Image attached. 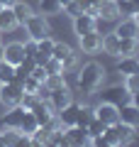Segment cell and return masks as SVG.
Here are the masks:
<instances>
[{
  "label": "cell",
  "mask_w": 139,
  "mask_h": 147,
  "mask_svg": "<svg viewBox=\"0 0 139 147\" xmlns=\"http://www.w3.org/2000/svg\"><path fill=\"white\" fill-rule=\"evenodd\" d=\"M90 142L95 147H110V142L105 140V135H95V137H90Z\"/></svg>",
  "instance_id": "74e56055"
},
{
  "label": "cell",
  "mask_w": 139,
  "mask_h": 147,
  "mask_svg": "<svg viewBox=\"0 0 139 147\" xmlns=\"http://www.w3.org/2000/svg\"><path fill=\"white\" fill-rule=\"evenodd\" d=\"M129 98H132V103H134V105H137V108H139V91H137V93H132V96H129Z\"/></svg>",
  "instance_id": "f35d334b"
},
{
  "label": "cell",
  "mask_w": 139,
  "mask_h": 147,
  "mask_svg": "<svg viewBox=\"0 0 139 147\" xmlns=\"http://www.w3.org/2000/svg\"><path fill=\"white\" fill-rule=\"evenodd\" d=\"M124 88L129 91V93H137L139 91V74H129V76H124Z\"/></svg>",
  "instance_id": "d6a6232c"
},
{
  "label": "cell",
  "mask_w": 139,
  "mask_h": 147,
  "mask_svg": "<svg viewBox=\"0 0 139 147\" xmlns=\"http://www.w3.org/2000/svg\"><path fill=\"white\" fill-rule=\"evenodd\" d=\"M71 52H73V47H68L66 42H54V52H51V57L59 59V61H63V59H66Z\"/></svg>",
  "instance_id": "4316f807"
},
{
  "label": "cell",
  "mask_w": 139,
  "mask_h": 147,
  "mask_svg": "<svg viewBox=\"0 0 139 147\" xmlns=\"http://www.w3.org/2000/svg\"><path fill=\"white\" fill-rule=\"evenodd\" d=\"M137 49H139V37H120L117 57H129V54H137Z\"/></svg>",
  "instance_id": "2e32d148"
},
{
  "label": "cell",
  "mask_w": 139,
  "mask_h": 147,
  "mask_svg": "<svg viewBox=\"0 0 139 147\" xmlns=\"http://www.w3.org/2000/svg\"><path fill=\"white\" fill-rule=\"evenodd\" d=\"M15 79V66L5 59H0V84H10Z\"/></svg>",
  "instance_id": "d4e9b609"
},
{
  "label": "cell",
  "mask_w": 139,
  "mask_h": 147,
  "mask_svg": "<svg viewBox=\"0 0 139 147\" xmlns=\"http://www.w3.org/2000/svg\"><path fill=\"white\" fill-rule=\"evenodd\" d=\"M63 71H71V69H76V64H78V54H76V49H73L71 54H68L66 59H63Z\"/></svg>",
  "instance_id": "e575fe53"
},
{
  "label": "cell",
  "mask_w": 139,
  "mask_h": 147,
  "mask_svg": "<svg viewBox=\"0 0 139 147\" xmlns=\"http://www.w3.org/2000/svg\"><path fill=\"white\" fill-rule=\"evenodd\" d=\"M132 5H134V7H137V10H139V0H132Z\"/></svg>",
  "instance_id": "ee69618b"
},
{
  "label": "cell",
  "mask_w": 139,
  "mask_h": 147,
  "mask_svg": "<svg viewBox=\"0 0 139 147\" xmlns=\"http://www.w3.org/2000/svg\"><path fill=\"white\" fill-rule=\"evenodd\" d=\"M115 34L117 37H139V27H137V22L132 17H122V22L117 25Z\"/></svg>",
  "instance_id": "d6986e66"
},
{
  "label": "cell",
  "mask_w": 139,
  "mask_h": 147,
  "mask_svg": "<svg viewBox=\"0 0 139 147\" xmlns=\"http://www.w3.org/2000/svg\"><path fill=\"white\" fill-rule=\"evenodd\" d=\"M12 3H15V0H0V5H3V7H7V5H12Z\"/></svg>",
  "instance_id": "ab89813d"
},
{
  "label": "cell",
  "mask_w": 139,
  "mask_h": 147,
  "mask_svg": "<svg viewBox=\"0 0 139 147\" xmlns=\"http://www.w3.org/2000/svg\"><path fill=\"white\" fill-rule=\"evenodd\" d=\"M44 69H46V74H63V64L59 59H54V57H49L44 61Z\"/></svg>",
  "instance_id": "1f68e13d"
},
{
  "label": "cell",
  "mask_w": 139,
  "mask_h": 147,
  "mask_svg": "<svg viewBox=\"0 0 139 147\" xmlns=\"http://www.w3.org/2000/svg\"><path fill=\"white\" fill-rule=\"evenodd\" d=\"M66 137H68V145H88L90 142V135H88V127H81V125H71L66 127Z\"/></svg>",
  "instance_id": "5bb4252c"
},
{
  "label": "cell",
  "mask_w": 139,
  "mask_h": 147,
  "mask_svg": "<svg viewBox=\"0 0 139 147\" xmlns=\"http://www.w3.org/2000/svg\"><path fill=\"white\" fill-rule=\"evenodd\" d=\"M29 76H34L37 81H41V84H44V79H46V69H44V64H37V66L32 69Z\"/></svg>",
  "instance_id": "8d00e7d4"
},
{
  "label": "cell",
  "mask_w": 139,
  "mask_h": 147,
  "mask_svg": "<svg viewBox=\"0 0 139 147\" xmlns=\"http://www.w3.org/2000/svg\"><path fill=\"white\" fill-rule=\"evenodd\" d=\"M3 57H5V44L0 42V59H3Z\"/></svg>",
  "instance_id": "60d3db41"
},
{
  "label": "cell",
  "mask_w": 139,
  "mask_h": 147,
  "mask_svg": "<svg viewBox=\"0 0 139 147\" xmlns=\"http://www.w3.org/2000/svg\"><path fill=\"white\" fill-rule=\"evenodd\" d=\"M12 12H15V20H17V25H25L27 20H29V15L34 10H32L29 5H27V3H22V0H15V3H12Z\"/></svg>",
  "instance_id": "ffe728a7"
},
{
  "label": "cell",
  "mask_w": 139,
  "mask_h": 147,
  "mask_svg": "<svg viewBox=\"0 0 139 147\" xmlns=\"http://www.w3.org/2000/svg\"><path fill=\"white\" fill-rule=\"evenodd\" d=\"M78 39H81V49H83L86 54H95V52L100 49L103 34H100L98 30H90V32H86V34H81Z\"/></svg>",
  "instance_id": "ba28073f"
},
{
  "label": "cell",
  "mask_w": 139,
  "mask_h": 147,
  "mask_svg": "<svg viewBox=\"0 0 139 147\" xmlns=\"http://www.w3.org/2000/svg\"><path fill=\"white\" fill-rule=\"evenodd\" d=\"M22 93H25V86L17 79H12L10 84H0V103H5L7 108L10 105H20Z\"/></svg>",
  "instance_id": "3957f363"
},
{
  "label": "cell",
  "mask_w": 139,
  "mask_h": 147,
  "mask_svg": "<svg viewBox=\"0 0 139 147\" xmlns=\"http://www.w3.org/2000/svg\"><path fill=\"white\" fill-rule=\"evenodd\" d=\"M0 10H3V5H0Z\"/></svg>",
  "instance_id": "f6af8a7d"
},
{
  "label": "cell",
  "mask_w": 139,
  "mask_h": 147,
  "mask_svg": "<svg viewBox=\"0 0 139 147\" xmlns=\"http://www.w3.org/2000/svg\"><path fill=\"white\" fill-rule=\"evenodd\" d=\"M39 100H41V98H39L37 93H27V91H25V93H22V98H20V105H22L25 110H32Z\"/></svg>",
  "instance_id": "4dcf8cb0"
},
{
  "label": "cell",
  "mask_w": 139,
  "mask_h": 147,
  "mask_svg": "<svg viewBox=\"0 0 139 147\" xmlns=\"http://www.w3.org/2000/svg\"><path fill=\"white\" fill-rule=\"evenodd\" d=\"M115 3H117V12L122 17H132L137 12V7L132 5V0H115Z\"/></svg>",
  "instance_id": "f1b7e54d"
},
{
  "label": "cell",
  "mask_w": 139,
  "mask_h": 147,
  "mask_svg": "<svg viewBox=\"0 0 139 147\" xmlns=\"http://www.w3.org/2000/svg\"><path fill=\"white\" fill-rule=\"evenodd\" d=\"M103 76H105V71H103V66H100L98 61L83 64V66L78 69V81H76L78 91L86 93V96L95 93V91L100 88V84H103Z\"/></svg>",
  "instance_id": "6da1fadb"
},
{
  "label": "cell",
  "mask_w": 139,
  "mask_h": 147,
  "mask_svg": "<svg viewBox=\"0 0 139 147\" xmlns=\"http://www.w3.org/2000/svg\"><path fill=\"white\" fill-rule=\"evenodd\" d=\"M95 118L103 120L105 125H112V123L120 120V108L112 105V103H108V100H103L100 105H95Z\"/></svg>",
  "instance_id": "8992f818"
},
{
  "label": "cell",
  "mask_w": 139,
  "mask_h": 147,
  "mask_svg": "<svg viewBox=\"0 0 139 147\" xmlns=\"http://www.w3.org/2000/svg\"><path fill=\"white\" fill-rule=\"evenodd\" d=\"M32 115H34V120L39 123V125H49V123L56 118V113H54V108L49 105V100H39V103L32 108Z\"/></svg>",
  "instance_id": "52a82bcc"
},
{
  "label": "cell",
  "mask_w": 139,
  "mask_h": 147,
  "mask_svg": "<svg viewBox=\"0 0 139 147\" xmlns=\"http://www.w3.org/2000/svg\"><path fill=\"white\" fill-rule=\"evenodd\" d=\"M95 118V108H90V105H81L78 108V118H76V125L81 127H88V123Z\"/></svg>",
  "instance_id": "cb8c5ba5"
},
{
  "label": "cell",
  "mask_w": 139,
  "mask_h": 147,
  "mask_svg": "<svg viewBox=\"0 0 139 147\" xmlns=\"http://www.w3.org/2000/svg\"><path fill=\"white\" fill-rule=\"evenodd\" d=\"M39 127V123L34 120V115H32V110H27L25 113V118H22V123H20V132L22 135H29L32 137V132Z\"/></svg>",
  "instance_id": "603a6c76"
},
{
  "label": "cell",
  "mask_w": 139,
  "mask_h": 147,
  "mask_svg": "<svg viewBox=\"0 0 139 147\" xmlns=\"http://www.w3.org/2000/svg\"><path fill=\"white\" fill-rule=\"evenodd\" d=\"M103 135H105V140L110 142V147L127 145V142H132V137H134V127L117 120V123H112V125H108V130H105Z\"/></svg>",
  "instance_id": "7a4b0ae2"
},
{
  "label": "cell",
  "mask_w": 139,
  "mask_h": 147,
  "mask_svg": "<svg viewBox=\"0 0 139 147\" xmlns=\"http://www.w3.org/2000/svg\"><path fill=\"white\" fill-rule=\"evenodd\" d=\"M17 27V20H15V12H12V7H3L0 10V32H10Z\"/></svg>",
  "instance_id": "44dd1931"
},
{
  "label": "cell",
  "mask_w": 139,
  "mask_h": 147,
  "mask_svg": "<svg viewBox=\"0 0 139 147\" xmlns=\"http://www.w3.org/2000/svg\"><path fill=\"white\" fill-rule=\"evenodd\" d=\"M117 71L122 74V76H129V74H139V59L134 57V54H129V57H122L117 61Z\"/></svg>",
  "instance_id": "e0dca14e"
},
{
  "label": "cell",
  "mask_w": 139,
  "mask_h": 147,
  "mask_svg": "<svg viewBox=\"0 0 139 147\" xmlns=\"http://www.w3.org/2000/svg\"><path fill=\"white\" fill-rule=\"evenodd\" d=\"M66 84V79H63V74H46V79H44V86L49 91L51 88H59V86Z\"/></svg>",
  "instance_id": "83f0119b"
},
{
  "label": "cell",
  "mask_w": 139,
  "mask_h": 147,
  "mask_svg": "<svg viewBox=\"0 0 139 147\" xmlns=\"http://www.w3.org/2000/svg\"><path fill=\"white\" fill-rule=\"evenodd\" d=\"M129 96H132V93H129L124 86H110V88L105 91V100H108V103H112V105H117V108H120L122 103H127Z\"/></svg>",
  "instance_id": "4fadbf2b"
},
{
  "label": "cell",
  "mask_w": 139,
  "mask_h": 147,
  "mask_svg": "<svg viewBox=\"0 0 139 147\" xmlns=\"http://www.w3.org/2000/svg\"><path fill=\"white\" fill-rule=\"evenodd\" d=\"M73 100V93L68 91V86H59V88H51V93H49V105L54 108V113H59V110L63 108V105H68Z\"/></svg>",
  "instance_id": "5b68a950"
},
{
  "label": "cell",
  "mask_w": 139,
  "mask_h": 147,
  "mask_svg": "<svg viewBox=\"0 0 139 147\" xmlns=\"http://www.w3.org/2000/svg\"><path fill=\"white\" fill-rule=\"evenodd\" d=\"M22 86H25L27 93H37V88L41 86V81H37L34 76H25V81H22Z\"/></svg>",
  "instance_id": "836d02e7"
},
{
  "label": "cell",
  "mask_w": 139,
  "mask_h": 147,
  "mask_svg": "<svg viewBox=\"0 0 139 147\" xmlns=\"http://www.w3.org/2000/svg\"><path fill=\"white\" fill-rule=\"evenodd\" d=\"M78 108H81V105L78 103H68V105H63L61 110H59L56 113V118H59V123H61L63 127H71V125H76V118H78Z\"/></svg>",
  "instance_id": "7c38bea8"
},
{
  "label": "cell",
  "mask_w": 139,
  "mask_h": 147,
  "mask_svg": "<svg viewBox=\"0 0 139 147\" xmlns=\"http://www.w3.org/2000/svg\"><path fill=\"white\" fill-rule=\"evenodd\" d=\"M117 44H120V37L115 34H105L103 42H100V49H103L105 54H110V57H117Z\"/></svg>",
  "instance_id": "7402d4cb"
},
{
  "label": "cell",
  "mask_w": 139,
  "mask_h": 147,
  "mask_svg": "<svg viewBox=\"0 0 139 147\" xmlns=\"http://www.w3.org/2000/svg\"><path fill=\"white\" fill-rule=\"evenodd\" d=\"M22 49H25V57H34V54H37V39L27 37L25 44H22Z\"/></svg>",
  "instance_id": "d590c367"
},
{
  "label": "cell",
  "mask_w": 139,
  "mask_h": 147,
  "mask_svg": "<svg viewBox=\"0 0 139 147\" xmlns=\"http://www.w3.org/2000/svg\"><path fill=\"white\" fill-rule=\"evenodd\" d=\"M39 10H41V15H59L63 7H61L59 0H41V3H39Z\"/></svg>",
  "instance_id": "484cf974"
},
{
  "label": "cell",
  "mask_w": 139,
  "mask_h": 147,
  "mask_svg": "<svg viewBox=\"0 0 139 147\" xmlns=\"http://www.w3.org/2000/svg\"><path fill=\"white\" fill-rule=\"evenodd\" d=\"M22 27L27 30V34H29L32 39H44V37L51 34V30H49V22L44 20V15H34V12L29 15V20H27Z\"/></svg>",
  "instance_id": "277c9868"
},
{
  "label": "cell",
  "mask_w": 139,
  "mask_h": 147,
  "mask_svg": "<svg viewBox=\"0 0 139 147\" xmlns=\"http://www.w3.org/2000/svg\"><path fill=\"white\" fill-rule=\"evenodd\" d=\"M25 113H27V110L22 108V105H10V110L3 115V127L20 130V123H22V118H25Z\"/></svg>",
  "instance_id": "30bf717a"
},
{
  "label": "cell",
  "mask_w": 139,
  "mask_h": 147,
  "mask_svg": "<svg viewBox=\"0 0 139 147\" xmlns=\"http://www.w3.org/2000/svg\"><path fill=\"white\" fill-rule=\"evenodd\" d=\"M108 130V125H105L103 120H98V118H93L90 123H88V135L95 137V135H103V132Z\"/></svg>",
  "instance_id": "f546056e"
},
{
  "label": "cell",
  "mask_w": 139,
  "mask_h": 147,
  "mask_svg": "<svg viewBox=\"0 0 139 147\" xmlns=\"http://www.w3.org/2000/svg\"><path fill=\"white\" fill-rule=\"evenodd\" d=\"M59 3H61V7H63V5H68V3H71V0H59Z\"/></svg>",
  "instance_id": "7bdbcfd3"
},
{
  "label": "cell",
  "mask_w": 139,
  "mask_h": 147,
  "mask_svg": "<svg viewBox=\"0 0 139 147\" xmlns=\"http://www.w3.org/2000/svg\"><path fill=\"white\" fill-rule=\"evenodd\" d=\"M120 123H127V125H132V127L139 125V108L132 100H127V103L120 105Z\"/></svg>",
  "instance_id": "8fae6325"
},
{
  "label": "cell",
  "mask_w": 139,
  "mask_h": 147,
  "mask_svg": "<svg viewBox=\"0 0 139 147\" xmlns=\"http://www.w3.org/2000/svg\"><path fill=\"white\" fill-rule=\"evenodd\" d=\"M120 12H117V3L115 0H103L98 5V20H117Z\"/></svg>",
  "instance_id": "ac0fdd59"
},
{
  "label": "cell",
  "mask_w": 139,
  "mask_h": 147,
  "mask_svg": "<svg viewBox=\"0 0 139 147\" xmlns=\"http://www.w3.org/2000/svg\"><path fill=\"white\" fill-rule=\"evenodd\" d=\"M73 30H76L78 37L86 34V32H90V30H98V17L88 15V12H81V15L73 17Z\"/></svg>",
  "instance_id": "9c48e42d"
},
{
  "label": "cell",
  "mask_w": 139,
  "mask_h": 147,
  "mask_svg": "<svg viewBox=\"0 0 139 147\" xmlns=\"http://www.w3.org/2000/svg\"><path fill=\"white\" fill-rule=\"evenodd\" d=\"M132 20H134V22H137V27H139V10H137V12H134V15H132Z\"/></svg>",
  "instance_id": "b9f144b4"
},
{
  "label": "cell",
  "mask_w": 139,
  "mask_h": 147,
  "mask_svg": "<svg viewBox=\"0 0 139 147\" xmlns=\"http://www.w3.org/2000/svg\"><path fill=\"white\" fill-rule=\"evenodd\" d=\"M5 61H10L12 66H17V64L25 59V49H22V42H10V44H5Z\"/></svg>",
  "instance_id": "9a60e30c"
}]
</instances>
